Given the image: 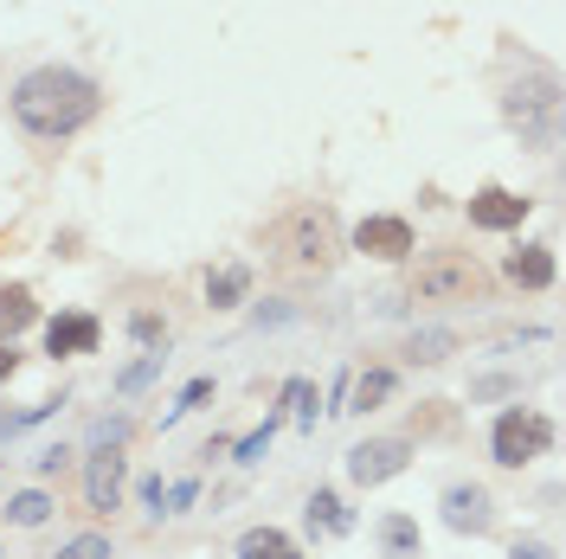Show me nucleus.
<instances>
[{
    "mask_svg": "<svg viewBox=\"0 0 566 559\" xmlns=\"http://www.w3.org/2000/svg\"><path fill=\"white\" fill-rule=\"evenodd\" d=\"M193 502H200V483H175V489H168V515H187Z\"/></svg>",
    "mask_w": 566,
    "mask_h": 559,
    "instance_id": "nucleus-26",
    "label": "nucleus"
},
{
    "mask_svg": "<svg viewBox=\"0 0 566 559\" xmlns=\"http://www.w3.org/2000/svg\"><path fill=\"white\" fill-rule=\"evenodd\" d=\"M0 559H7V553H0Z\"/></svg>",
    "mask_w": 566,
    "mask_h": 559,
    "instance_id": "nucleus-32",
    "label": "nucleus"
},
{
    "mask_svg": "<svg viewBox=\"0 0 566 559\" xmlns=\"http://www.w3.org/2000/svg\"><path fill=\"white\" fill-rule=\"evenodd\" d=\"M129 437V419H104L97 424V444H123Z\"/></svg>",
    "mask_w": 566,
    "mask_h": 559,
    "instance_id": "nucleus-29",
    "label": "nucleus"
},
{
    "mask_svg": "<svg viewBox=\"0 0 566 559\" xmlns=\"http://www.w3.org/2000/svg\"><path fill=\"white\" fill-rule=\"evenodd\" d=\"M554 104H560V84H554V71H534L528 91L515 84V97H509V116H515V123H522L534 141H554Z\"/></svg>",
    "mask_w": 566,
    "mask_h": 559,
    "instance_id": "nucleus-6",
    "label": "nucleus"
},
{
    "mask_svg": "<svg viewBox=\"0 0 566 559\" xmlns=\"http://www.w3.org/2000/svg\"><path fill=\"white\" fill-rule=\"evenodd\" d=\"M412 360H424V367H431V360H444V354H458V335H451V328H424V335H412Z\"/></svg>",
    "mask_w": 566,
    "mask_h": 559,
    "instance_id": "nucleus-20",
    "label": "nucleus"
},
{
    "mask_svg": "<svg viewBox=\"0 0 566 559\" xmlns=\"http://www.w3.org/2000/svg\"><path fill=\"white\" fill-rule=\"evenodd\" d=\"M45 515H52V495H45V489H27V495H13V502H7V521H20V527H39Z\"/></svg>",
    "mask_w": 566,
    "mask_h": 559,
    "instance_id": "nucleus-19",
    "label": "nucleus"
},
{
    "mask_svg": "<svg viewBox=\"0 0 566 559\" xmlns=\"http://www.w3.org/2000/svg\"><path fill=\"white\" fill-rule=\"evenodd\" d=\"M509 559H554V547H541V540H515Z\"/></svg>",
    "mask_w": 566,
    "mask_h": 559,
    "instance_id": "nucleus-30",
    "label": "nucleus"
},
{
    "mask_svg": "<svg viewBox=\"0 0 566 559\" xmlns=\"http://www.w3.org/2000/svg\"><path fill=\"white\" fill-rule=\"evenodd\" d=\"M310 527H316V534H348V527H354L335 489H316V495H310Z\"/></svg>",
    "mask_w": 566,
    "mask_h": 559,
    "instance_id": "nucleus-16",
    "label": "nucleus"
},
{
    "mask_svg": "<svg viewBox=\"0 0 566 559\" xmlns=\"http://www.w3.org/2000/svg\"><path fill=\"white\" fill-rule=\"evenodd\" d=\"M380 547H387L392 559H412L419 553V521H412V515H387V521H380Z\"/></svg>",
    "mask_w": 566,
    "mask_h": 559,
    "instance_id": "nucleus-17",
    "label": "nucleus"
},
{
    "mask_svg": "<svg viewBox=\"0 0 566 559\" xmlns=\"http://www.w3.org/2000/svg\"><path fill=\"white\" fill-rule=\"evenodd\" d=\"M104 91L71 65H39L13 84V123L33 136H77L84 123H97Z\"/></svg>",
    "mask_w": 566,
    "mask_h": 559,
    "instance_id": "nucleus-1",
    "label": "nucleus"
},
{
    "mask_svg": "<svg viewBox=\"0 0 566 559\" xmlns=\"http://www.w3.org/2000/svg\"><path fill=\"white\" fill-rule=\"evenodd\" d=\"M33 463H39V476H59V470L71 463V451H65V444H52V451H39Z\"/></svg>",
    "mask_w": 566,
    "mask_h": 559,
    "instance_id": "nucleus-27",
    "label": "nucleus"
},
{
    "mask_svg": "<svg viewBox=\"0 0 566 559\" xmlns=\"http://www.w3.org/2000/svg\"><path fill=\"white\" fill-rule=\"evenodd\" d=\"M522 219H528V200L509 193V187H483V193H470V225H483V232H515Z\"/></svg>",
    "mask_w": 566,
    "mask_h": 559,
    "instance_id": "nucleus-8",
    "label": "nucleus"
},
{
    "mask_svg": "<svg viewBox=\"0 0 566 559\" xmlns=\"http://www.w3.org/2000/svg\"><path fill=\"white\" fill-rule=\"evenodd\" d=\"M509 283H522V289H547V283H554V251L547 245L509 251Z\"/></svg>",
    "mask_w": 566,
    "mask_h": 559,
    "instance_id": "nucleus-12",
    "label": "nucleus"
},
{
    "mask_svg": "<svg viewBox=\"0 0 566 559\" xmlns=\"http://www.w3.org/2000/svg\"><path fill=\"white\" fill-rule=\"evenodd\" d=\"M142 502H148V515H168V489H161V476L142 483Z\"/></svg>",
    "mask_w": 566,
    "mask_h": 559,
    "instance_id": "nucleus-28",
    "label": "nucleus"
},
{
    "mask_svg": "<svg viewBox=\"0 0 566 559\" xmlns=\"http://www.w3.org/2000/svg\"><path fill=\"white\" fill-rule=\"evenodd\" d=\"M207 392H212V380H193L187 392H180V405H168V424H175L180 412H193V405H207Z\"/></svg>",
    "mask_w": 566,
    "mask_h": 559,
    "instance_id": "nucleus-25",
    "label": "nucleus"
},
{
    "mask_svg": "<svg viewBox=\"0 0 566 559\" xmlns=\"http://www.w3.org/2000/svg\"><path fill=\"white\" fill-rule=\"evenodd\" d=\"M277 419H283V412H277ZM277 419H264V431H251L245 444H239V463H245V470H251V463H264V451H271V431H277Z\"/></svg>",
    "mask_w": 566,
    "mask_h": 559,
    "instance_id": "nucleus-24",
    "label": "nucleus"
},
{
    "mask_svg": "<svg viewBox=\"0 0 566 559\" xmlns=\"http://www.w3.org/2000/svg\"><path fill=\"white\" fill-rule=\"evenodd\" d=\"M354 251H367V257H412V225L406 219H360V232H354Z\"/></svg>",
    "mask_w": 566,
    "mask_h": 559,
    "instance_id": "nucleus-10",
    "label": "nucleus"
},
{
    "mask_svg": "<svg viewBox=\"0 0 566 559\" xmlns=\"http://www.w3.org/2000/svg\"><path fill=\"white\" fill-rule=\"evenodd\" d=\"M129 335H136L148 354H155L161 341H168V321H161V315H148V309H136V315H129Z\"/></svg>",
    "mask_w": 566,
    "mask_h": 559,
    "instance_id": "nucleus-21",
    "label": "nucleus"
},
{
    "mask_svg": "<svg viewBox=\"0 0 566 559\" xmlns=\"http://www.w3.org/2000/svg\"><path fill=\"white\" fill-rule=\"evenodd\" d=\"M490 444H495V463H502V470H522V463H534V456H547V444H554V419L534 412V405H515V412L495 419Z\"/></svg>",
    "mask_w": 566,
    "mask_h": 559,
    "instance_id": "nucleus-4",
    "label": "nucleus"
},
{
    "mask_svg": "<svg viewBox=\"0 0 566 559\" xmlns=\"http://www.w3.org/2000/svg\"><path fill=\"white\" fill-rule=\"evenodd\" d=\"M13 367H20V354H13V341L0 335V380H13Z\"/></svg>",
    "mask_w": 566,
    "mask_h": 559,
    "instance_id": "nucleus-31",
    "label": "nucleus"
},
{
    "mask_svg": "<svg viewBox=\"0 0 566 559\" xmlns=\"http://www.w3.org/2000/svg\"><path fill=\"white\" fill-rule=\"evenodd\" d=\"M387 399H392V373L387 367H374V373L354 380V405L348 412H374V405H387Z\"/></svg>",
    "mask_w": 566,
    "mask_h": 559,
    "instance_id": "nucleus-18",
    "label": "nucleus"
},
{
    "mask_svg": "<svg viewBox=\"0 0 566 559\" xmlns=\"http://www.w3.org/2000/svg\"><path fill=\"white\" fill-rule=\"evenodd\" d=\"M84 502H91V515H109L123 502V451L116 444H97V456H84Z\"/></svg>",
    "mask_w": 566,
    "mask_h": 559,
    "instance_id": "nucleus-7",
    "label": "nucleus"
},
{
    "mask_svg": "<svg viewBox=\"0 0 566 559\" xmlns=\"http://www.w3.org/2000/svg\"><path fill=\"white\" fill-rule=\"evenodd\" d=\"M483 296V271L463 251H431L412 277V303H470Z\"/></svg>",
    "mask_w": 566,
    "mask_h": 559,
    "instance_id": "nucleus-3",
    "label": "nucleus"
},
{
    "mask_svg": "<svg viewBox=\"0 0 566 559\" xmlns=\"http://www.w3.org/2000/svg\"><path fill=\"white\" fill-rule=\"evenodd\" d=\"M444 521L458 527V534H490V527H495L490 489H476V483H458V489H444Z\"/></svg>",
    "mask_w": 566,
    "mask_h": 559,
    "instance_id": "nucleus-9",
    "label": "nucleus"
},
{
    "mask_svg": "<svg viewBox=\"0 0 566 559\" xmlns=\"http://www.w3.org/2000/svg\"><path fill=\"white\" fill-rule=\"evenodd\" d=\"M59 559H109V540L104 534H77V540L59 547Z\"/></svg>",
    "mask_w": 566,
    "mask_h": 559,
    "instance_id": "nucleus-22",
    "label": "nucleus"
},
{
    "mask_svg": "<svg viewBox=\"0 0 566 559\" xmlns=\"http://www.w3.org/2000/svg\"><path fill=\"white\" fill-rule=\"evenodd\" d=\"M239 559H303V553H296V540L277 534V527H251L245 540H239Z\"/></svg>",
    "mask_w": 566,
    "mask_h": 559,
    "instance_id": "nucleus-14",
    "label": "nucleus"
},
{
    "mask_svg": "<svg viewBox=\"0 0 566 559\" xmlns=\"http://www.w3.org/2000/svg\"><path fill=\"white\" fill-rule=\"evenodd\" d=\"M97 315H59L52 328H45V354H59V360H71V354H91L97 348Z\"/></svg>",
    "mask_w": 566,
    "mask_h": 559,
    "instance_id": "nucleus-11",
    "label": "nucleus"
},
{
    "mask_svg": "<svg viewBox=\"0 0 566 559\" xmlns=\"http://www.w3.org/2000/svg\"><path fill=\"white\" fill-rule=\"evenodd\" d=\"M245 289H251L245 264H219V271L207 277V303H212V309H239V303H245Z\"/></svg>",
    "mask_w": 566,
    "mask_h": 559,
    "instance_id": "nucleus-13",
    "label": "nucleus"
},
{
    "mask_svg": "<svg viewBox=\"0 0 566 559\" xmlns=\"http://www.w3.org/2000/svg\"><path fill=\"white\" fill-rule=\"evenodd\" d=\"M406 463H412V444H406V437H367V444L348 451V476L360 489H380V483H392Z\"/></svg>",
    "mask_w": 566,
    "mask_h": 559,
    "instance_id": "nucleus-5",
    "label": "nucleus"
},
{
    "mask_svg": "<svg viewBox=\"0 0 566 559\" xmlns=\"http://www.w3.org/2000/svg\"><path fill=\"white\" fill-rule=\"evenodd\" d=\"M271 245H277L283 271H296V277H322V271L342 257V225H335V212L328 207H296L277 225Z\"/></svg>",
    "mask_w": 566,
    "mask_h": 559,
    "instance_id": "nucleus-2",
    "label": "nucleus"
},
{
    "mask_svg": "<svg viewBox=\"0 0 566 559\" xmlns=\"http://www.w3.org/2000/svg\"><path fill=\"white\" fill-rule=\"evenodd\" d=\"M39 315V303H33V289L27 283H0V328L13 335V328H27Z\"/></svg>",
    "mask_w": 566,
    "mask_h": 559,
    "instance_id": "nucleus-15",
    "label": "nucleus"
},
{
    "mask_svg": "<svg viewBox=\"0 0 566 559\" xmlns=\"http://www.w3.org/2000/svg\"><path fill=\"white\" fill-rule=\"evenodd\" d=\"M161 360H168V354L155 348V354H148V360H136V367H129V373H123V380H116V386H123V392H142V386H148V380H155V373H161Z\"/></svg>",
    "mask_w": 566,
    "mask_h": 559,
    "instance_id": "nucleus-23",
    "label": "nucleus"
}]
</instances>
